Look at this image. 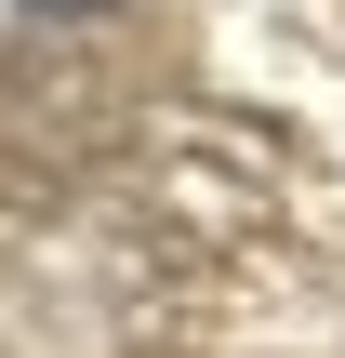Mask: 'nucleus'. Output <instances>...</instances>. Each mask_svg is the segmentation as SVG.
I'll return each mask as SVG.
<instances>
[{
	"label": "nucleus",
	"instance_id": "obj_1",
	"mask_svg": "<svg viewBox=\"0 0 345 358\" xmlns=\"http://www.w3.org/2000/svg\"><path fill=\"white\" fill-rule=\"evenodd\" d=\"M27 13H106V0H27Z\"/></svg>",
	"mask_w": 345,
	"mask_h": 358
}]
</instances>
